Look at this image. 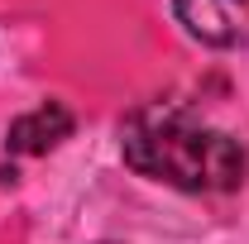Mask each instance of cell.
Returning <instances> with one entry per match:
<instances>
[{
  "instance_id": "cell-1",
  "label": "cell",
  "mask_w": 249,
  "mask_h": 244,
  "mask_svg": "<svg viewBox=\"0 0 249 244\" xmlns=\"http://www.w3.org/2000/svg\"><path fill=\"white\" fill-rule=\"evenodd\" d=\"M124 163L178 192H235L249 173L240 139L192 120L182 105H144L120 129Z\"/></svg>"
},
{
  "instance_id": "cell-2",
  "label": "cell",
  "mask_w": 249,
  "mask_h": 244,
  "mask_svg": "<svg viewBox=\"0 0 249 244\" xmlns=\"http://www.w3.org/2000/svg\"><path fill=\"white\" fill-rule=\"evenodd\" d=\"M173 15L211 48H249V0H173Z\"/></svg>"
},
{
  "instance_id": "cell-3",
  "label": "cell",
  "mask_w": 249,
  "mask_h": 244,
  "mask_svg": "<svg viewBox=\"0 0 249 244\" xmlns=\"http://www.w3.org/2000/svg\"><path fill=\"white\" fill-rule=\"evenodd\" d=\"M67 134H72V110H67L62 101H43V105H34L29 115H19V120L10 124L5 144H10V153L34 158V153L58 149Z\"/></svg>"
}]
</instances>
